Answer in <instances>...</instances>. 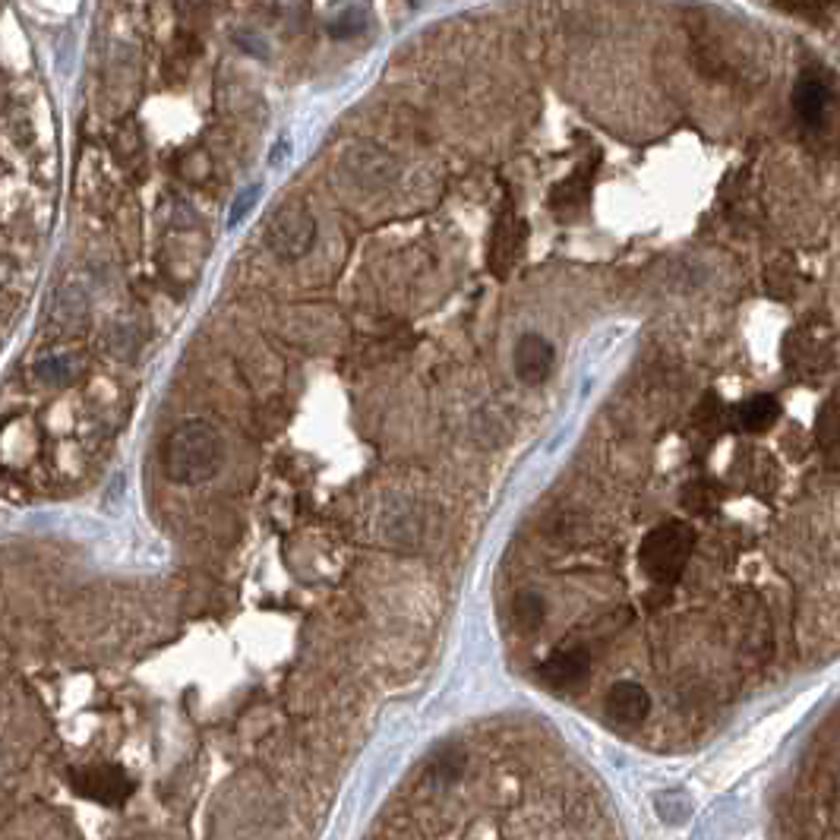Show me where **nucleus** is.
Listing matches in <instances>:
<instances>
[{
  "label": "nucleus",
  "mask_w": 840,
  "mask_h": 840,
  "mask_svg": "<svg viewBox=\"0 0 840 840\" xmlns=\"http://www.w3.org/2000/svg\"><path fill=\"white\" fill-rule=\"evenodd\" d=\"M222 433L209 420H184L165 443V474L180 487H199L222 471Z\"/></svg>",
  "instance_id": "obj_1"
},
{
  "label": "nucleus",
  "mask_w": 840,
  "mask_h": 840,
  "mask_svg": "<svg viewBox=\"0 0 840 840\" xmlns=\"http://www.w3.org/2000/svg\"><path fill=\"white\" fill-rule=\"evenodd\" d=\"M695 553V531L686 522H664L645 534L638 547V566L654 585H676Z\"/></svg>",
  "instance_id": "obj_2"
},
{
  "label": "nucleus",
  "mask_w": 840,
  "mask_h": 840,
  "mask_svg": "<svg viewBox=\"0 0 840 840\" xmlns=\"http://www.w3.org/2000/svg\"><path fill=\"white\" fill-rule=\"evenodd\" d=\"M266 244L278 259H294L307 256L316 244V218L310 215L307 206L300 203H285L278 209L269 225H266Z\"/></svg>",
  "instance_id": "obj_3"
},
{
  "label": "nucleus",
  "mask_w": 840,
  "mask_h": 840,
  "mask_svg": "<svg viewBox=\"0 0 840 840\" xmlns=\"http://www.w3.org/2000/svg\"><path fill=\"white\" fill-rule=\"evenodd\" d=\"M342 171L360 190H386L395 184L398 165L395 158L376 143H354L342 155Z\"/></svg>",
  "instance_id": "obj_4"
},
{
  "label": "nucleus",
  "mask_w": 840,
  "mask_h": 840,
  "mask_svg": "<svg viewBox=\"0 0 840 840\" xmlns=\"http://www.w3.org/2000/svg\"><path fill=\"white\" fill-rule=\"evenodd\" d=\"M70 780L86 799L102 803V806H124L130 793L136 790L133 777L120 765H86V768L73 771Z\"/></svg>",
  "instance_id": "obj_5"
},
{
  "label": "nucleus",
  "mask_w": 840,
  "mask_h": 840,
  "mask_svg": "<svg viewBox=\"0 0 840 840\" xmlns=\"http://www.w3.org/2000/svg\"><path fill=\"white\" fill-rule=\"evenodd\" d=\"M604 714L613 727L635 730V727H642L645 717L651 714V695L642 683L619 679V683L610 686V692L604 698Z\"/></svg>",
  "instance_id": "obj_6"
},
{
  "label": "nucleus",
  "mask_w": 840,
  "mask_h": 840,
  "mask_svg": "<svg viewBox=\"0 0 840 840\" xmlns=\"http://www.w3.org/2000/svg\"><path fill=\"white\" fill-rule=\"evenodd\" d=\"M540 679L553 689V692H578L588 686L591 679V654L588 648H566L550 654L544 664H540Z\"/></svg>",
  "instance_id": "obj_7"
},
{
  "label": "nucleus",
  "mask_w": 840,
  "mask_h": 840,
  "mask_svg": "<svg viewBox=\"0 0 840 840\" xmlns=\"http://www.w3.org/2000/svg\"><path fill=\"white\" fill-rule=\"evenodd\" d=\"M553 364H556V348H553L550 338L528 332L515 342L512 367H515V376L522 379V383H528V386L547 383L550 373H553Z\"/></svg>",
  "instance_id": "obj_8"
},
{
  "label": "nucleus",
  "mask_w": 840,
  "mask_h": 840,
  "mask_svg": "<svg viewBox=\"0 0 840 840\" xmlns=\"http://www.w3.org/2000/svg\"><path fill=\"white\" fill-rule=\"evenodd\" d=\"M793 111L806 130H825L828 114H831V95L822 79H815V76L799 79L793 89Z\"/></svg>",
  "instance_id": "obj_9"
},
{
  "label": "nucleus",
  "mask_w": 840,
  "mask_h": 840,
  "mask_svg": "<svg viewBox=\"0 0 840 840\" xmlns=\"http://www.w3.org/2000/svg\"><path fill=\"white\" fill-rule=\"evenodd\" d=\"M780 414H784V408H780L777 398L768 392H758L736 408V424L746 433H768L780 420Z\"/></svg>",
  "instance_id": "obj_10"
},
{
  "label": "nucleus",
  "mask_w": 840,
  "mask_h": 840,
  "mask_svg": "<svg viewBox=\"0 0 840 840\" xmlns=\"http://www.w3.org/2000/svg\"><path fill=\"white\" fill-rule=\"evenodd\" d=\"M512 616H515V623L522 626L525 632H534L544 626V619H547V604H544V597H540L537 591H522L515 597V604H512Z\"/></svg>",
  "instance_id": "obj_11"
},
{
  "label": "nucleus",
  "mask_w": 840,
  "mask_h": 840,
  "mask_svg": "<svg viewBox=\"0 0 840 840\" xmlns=\"http://www.w3.org/2000/svg\"><path fill=\"white\" fill-rule=\"evenodd\" d=\"M367 26H370V10L364 4H345L332 16L329 32L335 38H348V35H360Z\"/></svg>",
  "instance_id": "obj_12"
},
{
  "label": "nucleus",
  "mask_w": 840,
  "mask_h": 840,
  "mask_svg": "<svg viewBox=\"0 0 840 840\" xmlns=\"http://www.w3.org/2000/svg\"><path fill=\"white\" fill-rule=\"evenodd\" d=\"M259 193H263V187H259V184H253V187H247V190H240V193H237L234 206H231V215H228V225H231V228H237V225H240V218H244V215L256 206Z\"/></svg>",
  "instance_id": "obj_13"
},
{
  "label": "nucleus",
  "mask_w": 840,
  "mask_h": 840,
  "mask_svg": "<svg viewBox=\"0 0 840 840\" xmlns=\"http://www.w3.org/2000/svg\"><path fill=\"white\" fill-rule=\"evenodd\" d=\"M70 373H73L70 357H48V360L38 364V376H42L45 383H64Z\"/></svg>",
  "instance_id": "obj_14"
},
{
  "label": "nucleus",
  "mask_w": 840,
  "mask_h": 840,
  "mask_svg": "<svg viewBox=\"0 0 840 840\" xmlns=\"http://www.w3.org/2000/svg\"><path fill=\"white\" fill-rule=\"evenodd\" d=\"M458 768H462V755H458V752H446L443 758H439V762L430 765V774L443 780V784H449V780L458 774Z\"/></svg>",
  "instance_id": "obj_15"
}]
</instances>
